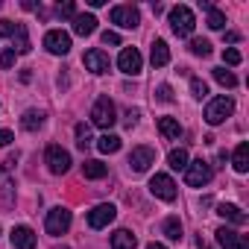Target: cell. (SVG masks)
Listing matches in <instances>:
<instances>
[{"mask_svg": "<svg viewBox=\"0 0 249 249\" xmlns=\"http://www.w3.org/2000/svg\"><path fill=\"white\" fill-rule=\"evenodd\" d=\"M91 123H94V126H100V129H108V126H114V123H117V108H114V103L106 94L97 97V103L91 108Z\"/></svg>", "mask_w": 249, "mask_h": 249, "instance_id": "6da1fadb", "label": "cell"}, {"mask_svg": "<svg viewBox=\"0 0 249 249\" xmlns=\"http://www.w3.org/2000/svg\"><path fill=\"white\" fill-rule=\"evenodd\" d=\"M194 27H196V18H194L191 6L179 3V6H173V9H170V30H173L179 38L191 36V33H194Z\"/></svg>", "mask_w": 249, "mask_h": 249, "instance_id": "7a4b0ae2", "label": "cell"}, {"mask_svg": "<svg viewBox=\"0 0 249 249\" xmlns=\"http://www.w3.org/2000/svg\"><path fill=\"white\" fill-rule=\"evenodd\" d=\"M231 111H234V100L223 94V97L208 100V106H205V120L211 123V126H220L226 117H231Z\"/></svg>", "mask_w": 249, "mask_h": 249, "instance_id": "3957f363", "label": "cell"}, {"mask_svg": "<svg viewBox=\"0 0 249 249\" xmlns=\"http://www.w3.org/2000/svg\"><path fill=\"white\" fill-rule=\"evenodd\" d=\"M71 211L68 208H62V205H56V208H50L47 211V220H44V229H47V234H53V237H59V234H65L68 229H71Z\"/></svg>", "mask_w": 249, "mask_h": 249, "instance_id": "277c9868", "label": "cell"}, {"mask_svg": "<svg viewBox=\"0 0 249 249\" xmlns=\"http://www.w3.org/2000/svg\"><path fill=\"white\" fill-rule=\"evenodd\" d=\"M44 164L50 167V173L62 176V173H68V170H71V153H68V150H62L59 144H50V147H47V153H44Z\"/></svg>", "mask_w": 249, "mask_h": 249, "instance_id": "5b68a950", "label": "cell"}, {"mask_svg": "<svg viewBox=\"0 0 249 249\" xmlns=\"http://www.w3.org/2000/svg\"><path fill=\"white\" fill-rule=\"evenodd\" d=\"M185 182H188L191 188H202V185H208V182H211V164L202 161V159L188 161V167H185Z\"/></svg>", "mask_w": 249, "mask_h": 249, "instance_id": "8992f818", "label": "cell"}, {"mask_svg": "<svg viewBox=\"0 0 249 249\" xmlns=\"http://www.w3.org/2000/svg\"><path fill=\"white\" fill-rule=\"evenodd\" d=\"M117 68L126 73V76H138L141 68H144V56H141L135 47H123L120 56H117Z\"/></svg>", "mask_w": 249, "mask_h": 249, "instance_id": "52a82bcc", "label": "cell"}, {"mask_svg": "<svg viewBox=\"0 0 249 249\" xmlns=\"http://www.w3.org/2000/svg\"><path fill=\"white\" fill-rule=\"evenodd\" d=\"M150 194L159 196V199H164V202H173L176 199V182L167 173H156L150 179Z\"/></svg>", "mask_w": 249, "mask_h": 249, "instance_id": "ba28073f", "label": "cell"}, {"mask_svg": "<svg viewBox=\"0 0 249 249\" xmlns=\"http://www.w3.org/2000/svg\"><path fill=\"white\" fill-rule=\"evenodd\" d=\"M111 24H117V27H123V30H135L138 24H141V12H138V6H114L111 9Z\"/></svg>", "mask_w": 249, "mask_h": 249, "instance_id": "9c48e42d", "label": "cell"}, {"mask_svg": "<svg viewBox=\"0 0 249 249\" xmlns=\"http://www.w3.org/2000/svg\"><path fill=\"white\" fill-rule=\"evenodd\" d=\"M114 217H117V208L111 202H100L88 211V226L91 229H106L108 223H114Z\"/></svg>", "mask_w": 249, "mask_h": 249, "instance_id": "30bf717a", "label": "cell"}, {"mask_svg": "<svg viewBox=\"0 0 249 249\" xmlns=\"http://www.w3.org/2000/svg\"><path fill=\"white\" fill-rule=\"evenodd\" d=\"M153 164H156V150H153V147H135V150L129 153V167H132V173H147Z\"/></svg>", "mask_w": 249, "mask_h": 249, "instance_id": "8fae6325", "label": "cell"}, {"mask_svg": "<svg viewBox=\"0 0 249 249\" xmlns=\"http://www.w3.org/2000/svg\"><path fill=\"white\" fill-rule=\"evenodd\" d=\"M44 47H47L53 56H65V53L71 50V36H68L65 30H50V33L44 36Z\"/></svg>", "mask_w": 249, "mask_h": 249, "instance_id": "7c38bea8", "label": "cell"}, {"mask_svg": "<svg viewBox=\"0 0 249 249\" xmlns=\"http://www.w3.org/2000/svg\"><path fill=\"white\" fill-rule=\"evenodd\" d=\"M82 62H85V68H88L91 73H108V68H111V62H108V53H103L100 47L88 50V53L82 56Z\"/></svg>", "mask_w": 249, "mask_h": 249, "instance_id": "4fadbf2b", "label": "cell"}, {"mask_svg": "<svg viewBox=\"0 0 249 249\" xmlns=\"http://www.w3.org/2000/svg\"><path fill=\"white\" fill-rule=\"evenodd\" d=\"M9 237H12L15 249H36V243H38V237H36V231L30 226H15Z\"/></svg>", "mask_w": 249, "mask_h": 249, "instance_id": "5bb4252c", "label": "cell"}, {"mask_svg": "<svg viewBox=\"0 0 249 249\" xmlns=\"http://www.w3.org/2000/svg\"><path fill=\"white\" fill-rule=\"evenodd\" d=\"M159 132L167 138V141H179L182 138V123L176 117H159Z\"/></svg>", "mask_w": 249, "mask_h": 249, "instance_id": "9a60e30c", "label": "cell"}, {"mask_svg": "<svg viewBox=\"0 0 249 249\" xmlns=\"http://www.w3.org/2000/svg\"><path fill=\"white\" fill-rule=\"evenodd\" d=\"M94 30H97V18L88 15V12H82V15L76 12V18H73V33L85 38V36H94Z\"/></svg>", "mask_w": 249, "mask_h": 249, "instance_id": "2e32d148", "label": "cell"}, {"mask_svg": "<svg viewBox=\"0 0 249 249\" xmlns=\"http://www.w3.org/2000/svg\"><path fill=\"white\" fill-rule=\"evenodd\" d=\"M150 62H153L156 68H164V65L170 62V47H167V41H164V38H156V41H153Z\"/></svg>", "mask_w": 249, "mask_h": 249, "instance_id": "e0dca14e", "label": "cell"}, {"mask_svg": "<svg viewBox=\"0 0 249 249\" xmlns=\"http://www.w3.org/2000/svg\"><path fill=\"white\" fill-rule=\"evenodd\" d=\"M44 120H47V114H44V111L30 108V111H24V117H21V126H24L27 132H38V129L44 126Z\"/></svg>", "mask_w": 249, "mask_h": 249, "instance_id": "ac0fdd59", "label": "cell"}, {"mask_svg": "<svg viewBox=\"0 0 249 249\" xmlns=\"http://www.w3.org/2000/svg\"><path fill=\"white\" fill-rule=\"evenodd\" d=\"M217 214H220L223 220L234 223V226H243V223H246V214H243L237 205H231V202H220V205H217Z\"/></svg>", "mask_w": 249, "mask_h": 249, "instance_id": "d6986e66", "label": "cell"}, {"mask_svg": "<svg viewBox=\"0 0 249 249\" xmlns=\"http://www.w3.org/2000/svg\"><path fill=\"white\" fill-rule=\"evenodd\" d=\"M214 234H217V243H220L223 249H243V240H240L237 231H231V229L223 226V229H217Z\"/></svg>", "mask_w": 249, "mask_h": 249, "instance_id": "ffe728a7", "label": "cell"}, {"mask_svg": "<svg viewBox=\"0 0 249 249\" xmlns=\"http://www.w3.org/2000/svg\"><path fill=\"white\" fill-rule=\"evenodd\" d=\"M135 246H138V240L129 229H117L111 234V249H135Z\"/></svg>", "mask_w": 249, "mask_h": 249, "instance_id": "44dd1931", "label": "cell"}, {"mask_svg": "<svg viewBox=\"0 0 249 249\" xmlns=\"http://www.w3.org/2000/svg\"><path fill=\"white\" fill-rule=\"evenodd\" d=\"M199 6H202V9L208 12V21H205V24H208L211 30H223V27H226V15H223V12H220L217 6H211L208 0H199Z\"/></svg>", "mask_w": 249, "mask_h": 249, "instance_id": "7402d4cb", "label": "cell"}, {"mask_svg": "<svg viewBox=\"0 0 249 249\" xmlns=\"http://www.w3.org/2000/svg\"><path fill=\"white\" fill-rule=\"evenodd\" d=\"M12 44H15V53H30V33H27V24H15Z\"/></svg>", "mask_w": 249, "mask_h": 249, "instance_id": "603a6c76", "label": "cell"}, {"mask_svg": "<svg viewBox=\"0 0 249 249\" xmlns=\"http://www.w3.org/2000/svg\"><path fill=\"white\" fill-rule=\"evenodd\" d=\"M231 167H234L237 173H246V170H249V144H237V147H234Z\"/></svg>", "mask_w": 249, "mask_h": 249, "instance_id": "cb8c5ba5", "label": "cell"}, {"mask_svg": "<svg viewBox=\"0 0 249 249\" xmlns=\"http://www.w3.org/2000/svg\"><path fill=\"white\" fill-rule=\"evenodd\" d=\"M108 173V167L103 164V161H97V159H88L85 164H82V176L85 179H103Z\"/></svg>", "mask_w": 249, "mask_h": 249, "instance_id": "d4e9b609", "label": "cell"}, {"mask_svg": "<svg viewBox=\"0 0 249 249\" xmlns=\"http://www.w3.org/2000/svg\"><path fill=\"white\" fill-rule=\"evenodd\" d=\"M97 150H100V153H106V156H111V153H117V150H120V138L106 132L103 138H97Z\"/></svg>", "mask_w": 249, "mask_h": 249, "instance_id": "484cf974", "label": "cell"}, {"mask_svg": "<svg viewBox=\"0 0 249 249\" xmlns=\"http://www.w3.org/2000/svg\"><path fill=\"white\" fill-rule=\"evenodd\" d=\"M167 161H170V167H173V170H185L191 159H188V150H185V147H179V150H170Z\"/></svg>", "mask_w": 249, "mask_h": 249, "instance_id": "4316f807", "label": "cell"}, {"mask_svg": "<svg viewBox=\"0 0 249 249\" xmlns=\"http://www.w3.org/2000/svg\"><path fill=\"white\" fill-rule=\"evenodd\" d=\"M73 132H76V147H79V150H88V147L94 144V141H91V129L85 126V123H76Z\"/></svg>", "mask_w": 249, "mask_h": 249, "instance_id": "83f0119b", "label": "cell"}, {"mask_svg": "<svg viewBox=\"0 0 249 249\" xmlns=\"http://www.w3.org/2000/svg\"><path fill=\"white\" fill-rule=\"evenodd\" d=\"M214 79H217L223 88H234V85H237V76H234L231 71H226V68H214Z\"/></svg>", "mask_w": 249, "mask_h": 249, "instance_id": "f1b7e54d", "label": "cell"}, {"mask_svg": "<svg viewBox=\"0 0 249 249\" xmlns=\"http://www.w3.org/2000/svg\"><path fill=\"white\" fill-rule=\"evenodd\" d=\"M164 234L170 240H182V223H179V217H167L164 220Z\"/></svg>", "mask_w": 249, "mask_h": 249, "instance_id": "f546056e", "label": "cell"}, {"mask_svg": "<svg viewBox=\"0 0 249 249\" xmlns=\"http://www.w3.org/2000/svg\"><path fill=\"white\" fill-rule=\"evenodd\" d=\"M191 53L194 56H211V41L208 38H191Z\"/></svg>", "mask_w": 249, "mask_h": 249, "instance_id": "4dcf8cb0", "label": "cell"}, {"mask_svg": "<svg viewBox=\"0 0 249 249\" xmlns=\"http://www.w3.org/2000/svg\"><path fill=\"white\" fill-rule=\"evenodd\" d=\"M223 62H226L229 68H234V65H240V62H243V56H240L234 47H226V50H223Z\"/></svg>", "mask_w": 249, "mask_h": 249, "instance_id": "1f68e13d", "label": "cell"}, {"mask_svg": "<svg viewBox=\"0 0 249 249\" xmlns=\"http://www.w3.org/2000/svg\"><path fill=\"white\" fill-rule=\"evenodd\" d=\"M191 94H194L196 100H205V97H208V85H205L202 79H191Z\"/></svg>", "mask_w": 249, "mask_h": 249, "instance_id": "d6a6232c", "label": "cell"}, {"mask_svg": "<svg viewBox=\"0 0 249 249\" xmlns=\"http://www.w3.org/2000/svg\"><path fill=\"white\" fill-rule=\"evenodd\" d=\"M156 100H161V103H170V100H173V88H170L167 82H161V85L156 88Z\"/></svg>", "mask_w": 249, "mask_h": 249, "instance_id": "836d02e7", "label": "cell"}, {"mask_svg": "<svg viewBox=\"0 0 249 249\" xmlns=\"http://www.w3.org/2000/svg\"><path fill=\"white\" fill-rule=\"evenodd\" d=\"M56 12H59L62 18H71V21L76 18V6L71 3V0H68V3H59V9H56Z\"/></svg>", "mask_w": 249, "mask_h": 249, "instance_id": "e575fe53", "label": "cell"}, {"mask_svg": "<svg viewBox=\"0 0 249 249\" xmlns=\"http://www.w3.org/2000/svg\"><path fill=\"white\" fill-rule=\"evenodd\" d=\"M15 56H18L15 50H3V53H0V65H3V68L9 71V68L15 65Z\"/></svg>", "mask_w": 249, "mask_h": 249, "instance_id": "d590c367", "label": "cell"}, {"mask_svg": "<svg viewBox=\"0 0 249 249\" xmlns=\"http://www.w3.org/2000/svg\"><path fill=\"white\" fill-rule=\"evenodd\" d=\"M12 33H15V24L9 18H0V36H9L12 38Z\"/></svg>", "mask_w": 249, "mask_h": 249, "instance_id": "8d00e7d4", "label": "cell"}, {"mask_svg": "<svg viewBox=\"0 0 249 249\" xmlns=\"http://www.w3.org/2000/svg\"><path fill=\"white\" fill-rule=\"evenodd\" d=\"M103 44L117 47V44H120V36H117V33H111V30H106V33H103Z\"/></svg>", "mask_w": 249, "mask_h": 249, "instance_id": "74e56055", "label": "cell"}, {"mask_svg": "<svg viewBox=\"0 0 249 249\" xmlns=\"http://www.w3.org/2000/svg\"><path fill=\"white\" fill-rule=\"evenodd\" d=\"M12 141H15V135H12L9 129H0V147H9Z\"/></svg>", "mask_w": 249, "mask_h": 249, "instance_id": "f35d334b", "label": "cell"}, {"mask_svg": "<svg viewBox=\"0 0 249 249\" xmlns=\"http://www.w3.org/2000/svg\"><path fill=\"white\" fill-rule=\"evenodd\" d=\"M135 123H138V111H129V114H126V126L132 129V126H135Z\"/></svg>", "mask_w": 249, "mask_h": 249, "instance_id": "ab89813d", "label": "cell"}, {"mask_svg": "<svg viewBox=\"0 0 249 249\" xmlns=\"http://www.w3.org/2000/svg\"><path fill=\"white\" fill-rule=\"evenodd\" d=\"M88 6L91 9H100V6H106V0H88Z\"/></svg>", "mask_w": 249, "mask_h": 249, "instance_id": "60d3db41", "label": "cell"}, {"mask_svg": "<svg viewBox=\"0 0 249 249\" xmlns=\"http://www.w3.org/2000/svg\"><path fill=\"white\" fill-rule=\"evenodd\" d=\"M226 41H231V44H234V41H240V36H237V33H226Z\"/></svg>", "mask_w": 249, "mask_h": 249, "instance_id": "b9f144b4", "label": "cell"}, {"mask_svg": "<svg viewBox=\"0 0 249 249\" xmlns=\"http://www.w3.org/2000/svg\"><path fill=\"white\" fill-rule=\"evenodd\" d=\"M147 249H167V246H164V243H150Z\"/></svg>", "mask_w": 249, "mask_h": 249, "instance_id": "7bdbcfd3", "label": "cell"}, {"mask_svg": "<svg viewBox=\"0 0 249 249\" xmlns=\"http://www.w3.org/2000/svg\"><path fill=\"white\" fill-rule=\"evenodd\" d=\"M56 249H68V246H56Z\"/></svg>", "mask_w": 249, "mask_h": 249, "instance_id": "ee69618b", "label": "cell"}]
</instances>
